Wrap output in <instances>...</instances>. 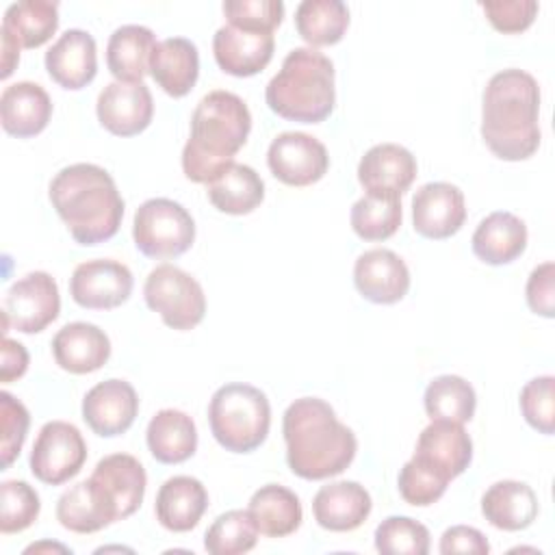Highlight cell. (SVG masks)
<instances>
[{
	"mask_svg": "<svg viewBox=\"0 0 555 555\" xmlns=\"http://www.w3.org/2000/svg\"><path fill=\"white\" fill-rule=\"evenodd\" d=\"M288 468L308 481L340 475L356 457V434L319 397L295 399L282 416Z\"/></svg>",
	"mask_w": 555,
	"mask_h": 555,
	"instance_id": "cell-1",
	"label": "cell"
},
{
	"mask_svg": "<svg viewBox=\"0 0 555 555\" xmlns=\"http://www.w3.org/2000/svg\"><path fill=\"white\" fill-rule=\"evenodd\" d=\"M540 87L516 67L496 72L481 95V139L501 160H527L540 147Z\"/></svg>",
	"mask_w": 555,
	"mask_h": 555,
	"instance_id": "cell-2",
	"label": "cell"
},
{
	"mask_svg": "<svg viewBox=\"0 0 555 555\" xmlns=\"http://www.w3.org/2000/svg\"><path fill=\"white\" fill-rule=\"evenodd\" d=\"M52 208L78 245L113 238L124 219V199L113 176L93 163L63 167L48 189Z\"/></svg>",
	"mask_w": 555,
	"mask_h": 555,
	"instance_id": "cell-3",
	"label": "cell"
},
{
	"mask_svg": "<svg viewBox=\"0 0 555 555\" xmlns=\"http://www.w3.org/2000/svg\"><path fill=\"white\" fill-rule=\"evenodd\" d=\"M251 130V113L232 91L206 93L191 115V137L182 150V171L191 182L208 184L225 171Z\"/></svg>",
	"mask_w": 555,
	"mask_h": 555,
	"instance_id": "cell-4",
	"label": "cell"
},
{
	"mask_svg": "<svg viewBox=\"0 0 555 555\" xmlns=\"http://www.w3.org/2000/svg\"><path fill=\"white\" fill-rule=\"evenodd\" d=\"M267 106L299 124H319L336 104L334 63L317 48L291 50L264 89Z\"/></svg>",
	"mask_w": 555,
	"mask_h": 555,
	"instance_id": "cell-5",
	"label": "cell"
},
{
	"mask_svg": "<svg viewBox=\"0 0 555 555\" xmlns=\"http://www.w3.org/2000/svg\"><path fill=\"white\" fill-rule=\"evenodd\" d=\"M208 423L215 440L225 451L251 453L267 440L271 405L260 388L232 382L217 388L210 397Z\"/></svg>",
	"mask_w": 555,
	"mask_h": 555,
	"instance_id": "cell-6",
	"label": "cell"
},
{
	"mask_svg": "<svg viewBox=\"0 0 555 555\" xmlns=\"http://www.w3.org/2000/svg\"><path fill=\"white\" fill-rule=\"evenodd\" d=\"M132 238L147 258H178L195 241V221L182 204L169 197H152L134 212Z\"/></svg>",
	"mask_w": 555,
	"mask_h": 555,
	"instance_id": "cell-7",
	"label": "cell"
},
{
	"mask_svg": "<svg viewBox=\"0 0 555 555\" xmlns=\"http://www.w3.org/2000/svg\"><path fill=\"white\" fill-rule=\"evenodd\" d=\"M143 299L171 330H193L206 314V295L199 282L176 264H158L143 284Z\"/></svg>",
	"mask_w": 555,
	"mask_h": 555,
	"instance_id": "cell-8",
	"label": "cell"
},
{
	"mask_svg": "<svg viewBox=\"0 0 555 555\" xmlns=\"http://www.w3.org/2000/svg\"><path fill=\"white\" fill-rule=\"evenodd\" d=\"M61 312V295L54 278L46 271H33L20 278L2 301V334L9 327L22 334L46 330Z\"/></svg>",
	"mask_w": 555,
	"mask_h": 555,
	"instance_id": "cell-9",
	"label": "cell"
},
{
	"mask_svg": "<svg viewBox=\"0 0 555 555\" xmlns=\"http://www.w3.org/2000/svg\"><path fill=\"white\" fill-rule=\"evenodd\" d=\"M87 462V442L80 429L65 421H48L30 451V473L48 486L76 477Z\"/></svg>",
	"mask_w": 555,
	"mask_h": 555,
	"instance_id": "cell-10",
	"label": "cell"
},
{
	"mask_svg": "<svg viewBox=\"0 0 555 555\" xmlns=\"http://www.w3.org/2000/svg\"><path fill=\"white\" fill-rule=\"evenodd\" d=\"M267 165L271 173L288 186H308L319 182L330 167L325 145L306 132H280L269 150Z\"/></svg>",
	"mask_w": 555,
	"mask_h": 555,
	"instance_id": "cell-11",
	"label": "cell"
},
{
	"mask_svg": "<svg viewBox=\"0 0 555 555\" xmlns=\"http://www.w3.org/2000/svg\"><path fill=\"white\" fill-rule=\"evenodd\" d=\"M132 286L130 269L111 258L80 262L69 278L72 299L87 310H113L126 304Z\"/></svg>",
	"mask_w": 555,
	"mask_h": 555,
	"instance_id": "cell-12",
	"label": "cell"
},
{
	"mask_svg": "<svg viewBox=\"0 0 555 555\" xmlns=\"http://www.w3.org/2000/svg\"><path fill=\"white\" fill-rule=\"evenodd\" d=\"M466 221L464 193L451 182H427L412 197L414 230L431 241L460 232Z\"/></svg>",
	"mask_w": 555,
	"mask_h": 555,
	"instance_id": "cell-13",
	"label": "cell"
},
{
	"mask_svg": "<svg viewBox=\"0 0 555 555\" xmlns=\"http://www.w3.org/2000/svg\"><path fill=\"white\" fill-rule=\"evenodd\" d=\"M139 414V397L126 379H104L82 399V418L102 438L121 436Z\"/></svg>",
	"mask_w": 555,
	"mask_h": 555,
	"instance_id": "cell-14",
	"label": "cell"
},
{
	"mask_svg": "<svg viewBox=\"0 0 555 555\" xmlns=\"http://www.w3.org/2000/svg\"><path fill=\"white\" fill-rule=\"evenodd\" d=\"M98 119L115 137H134L152 124L154 100L143 82H111L95 104Z\"/></svg>",
	"mask_w": 555,
	"mask_h": 555,
	"instance_id": "cell-15",
	"label": "cell"
},
{
	"mask_svg": "<svg viewBox=\"0 0 555 555\" xmlns=\"http://www.w3.org/2000/svg\"><path fill=\"white\" fill-rule=\"evenodd\" d=\"M412 457L451 481L468 468L473 460V440L462 423L431 421L421 431Z\"/></svg>",
	"mask_w": 555,
	"mask_h": 555,
	"instance_id": "cell-16",
	"label": "cell"
},
{
	"mask_svg": "<svg viewBox=\"0 0 555 555\" xmlns=\"http://www.w3.org/2000/svg\"><path fill=\"white\" fill-rule=\"evenodd\" d=\"M416 158L399 143L373 145L358 163V182L371 195L401 197L416 178Z\"/></svg>",
	"mask_w": 555,
	"mask_h": 555,
	"instance_id": "cell-17",
	"label": "cell"
},
{
	"mask_svg": "<svg viewBox=\"0 0 555 555\" xmlns=\"http://www.w3.org/2000/svg\"><path fill=\"white\" fill-rule=\"evenodd\" d=\"M273 33L247 30L238 26H221L212 37V54L217 65L238 78L256 76L273 59Z\"/></svg>",
	"mask_w": 555,
	"mask_h": 555,
	"instance_id": "cell-18",
	"label": "cell"
},
{
	"mask_svg": "<svg viewBox=\"0 0 555 555\" xmlns=\"http://www.w3.org/2000/svg\"><path fill=\"white\" fill-rule=\"evenodd\" d=\"M358 293L373 304H397L410 288L408 264L390 249L375 247L358 256L353 264Z\"/></svg>",
	"mask_w": 555,
	"mask_h": 555,
	"instance_id": "cell-19",
	"label": "cell"
},
{
	"mask_svg": "<svg viewBox=\"0 0 555 555\" xmlns=\"http://www.w3.org/2000/svg\"><path fill=\"white\" fill-rule=\"evenodd\" d=\"M46 69L63 89L78 91L87 87L98 74L95 39L80 28L65 30L46 52Z\"/></svg>",
	"mask_w": 555,
	"mask_h": 555,
	"instance_id": "cell-20",
	"label": "cell"
},
{
	"mask_svg": "<svg viewBox=\"0 0 555 555\" xmlns=\"http://www.w3.org/2000/svg\"><path fill=\"white\" fill-rule=\"evenodd\" d=\"M56 364L74 375H87L102 369L111 358V340L93 323L74 321L63 325L52 338Z\"/></svg>",
	"mask_w": 555,
	"mask_h": 555,
	"instance_id": "cell-21",
	"label": "cell"
},
{
	"mask_svg": "<svg viewBox=\"0 0 555 555\" xmlns=\"http://www.w3.org/2000/svg\"><path fill=\"white\" fill-rule=\"evenodd\" d=\"M373 501L358 481H334L321 486L312 499V514L319 527L327 531H353L371 514Z\"/></svg>",
	"mask_w": 555,
	"mask_h": 555,
	"instance_id": "cell-22",
	"label": "cell"
},
{
	"mask_svg": "<svg viewBox=\"0 0 555 555\" xmlns=\"http://www.w3.org/2000/svg\"><path fill=\"white\" fill-rule=\"evenodd\" d=\"M91 479L106 492V496L113 501L119 520L132 516L145 496L147 475L143 464L128 453H111L102 457Z\"/></svg>",
	"mask_w": 555,
	"mask_h": 555,
	"instance_id": "cell-23",
	"label": "cell"
},
{
	"mask_svg": "<svg viewBox=\"0 0 555 555\" xmlns=\"http://www.w3.org/2000/svg\"><path fill=\"white\" fill-rule=\"evenodd\" d=\"M52 117V100L48 91L30 80H20L4 87L0 95L2 128L17 137L28 139L39 134Z\"/></svg>",
	"mask_w": 555,
	"mask_h": 555,
	"instance_id": "cell-24",
	"label": "cell"
},
{
	"mask_svg": "<svg viewBox=\"0 0 555 555\" xmlns=\"http://www.w3.org/2000/svg\"><path fill=\"white\" fill-rule=\"evenodd\" d=\"M208 507V492L204 483L189 475L169 477L156 492V520L176 533L197 527Z\"/></svg>",
	"mask_w": 555,
	"mask_h": 555,
	"instance_id": "cell-25",
	"label": "cell"
},
{
	"mask_svg": "<svg viewBox=\"0 0 555 555\" xmlns=\"http://www.w3.org/2000/svg\"><path fill=\"white\" fill-rule=\"evenodd\" d=\"M56 520L74 533H95L119 516L106 492L89 477L59 496Z\"/></svg>",
	"mask_w": 555,
	"mask_h": 555,
	"instance_id": "cell-26",
	"label": "cell"
},
{
	"mask_svg": "<svg viewBox=\"0 0 555 555\" xmlns=\"http://www.w3.org/2000/svg\"><path fill=\"white\" fill-rule=\"evenodd\" d=\"M473 254L492 267L514 262L527 247V225L520 217L496 210L479 221L470 238Z\"/></svg>",
	"mask_w": 555,
	"mask_h": 555,
	"instance_id": "cell-27",
	"label": "cell"
},
{
	"mask_svg": "<svg viewBox=\"0 0 555 555\" xmlns=\"http://www.w3.org/2000/svg\"><path fill=\"white\" fill-rule=\"evenodd\" d=\"M150 74L167 95H186L199 76L197 46L186 37H169L158 41L150 59Z\"/></svg>",
	"mask_w": 555,
	"mask_h": 555,
	"instance_id": "cell-28",
	"label": "cell"
},
{
	"mask_svg": "<svg viewBox=\"0 0 555 555\" xmlns=\"http://www.w3.org/2000/svg\"><path fill=\"white\" fill-rule=\"evenodd\" d=\"M481 514L496 529L520 531L535 520L538 496L525 481L503 479L483 492Z\"/></svg>",
	"mask_w": 555,
	"mask_h": 555,
	"instance_id": "cell-29",
	"label": "cell"
},
{
	"mask_svg": "<svg viewBox=\"0 0 555 555\" xmlns=\"http://www.w3.org/2000/svg\"><path fill=\"white\" fill-rule=\"evenodd\" d=\"M156 43L147 26L124 24L115 28L106 43L108 72L119 82H143V76L150 74V59Z\"/></svg>",
	"mask_w": 555,
	"mask_h": 555,
	"instance_id": "cell-30",
	"label": "cell"
},
{
	"mask_svg": "<svg viewBox=\"0 0 555 555\" xmlns=\"http://www.w3.org/2000/svg\"><path fill=\"white\" fill-rule=\"evenodd\" d=\"M145 440L156 462L180 464L197 449V427L186 412L165 408L150 418Z\"/></svg>",
	"mask_w": 555,
	"mask_h": 555,
	"instance_id": "cell-31",
	"label": "cell"
},
{
	"mask_svg": "<svg viewBox=\"0 0 555 555\" xmlns=\"http://www.w3.org/2000/svg\"><path fill=\"white\" fill-rule=\"evenodd\" d=\"M247 512L254 518L258 531L267 538H284L295 533L304 518L299 496L278 483L258 488L249 499Z\"/></svg>",
	"mask_w": 555,
	"mask_h": 555,
	"instance_id": "cell-32",
	"label": "cell"
},
{
	"mask_svg": "<svg viewBox=\"0 0 555 555\" xmlns=\"http://www.w3.org/2000/svg\"><path fill=\"white\" fill-rule=\"evenodd\" d=\"M210 204L225 215H247L264 199V182L249 165L232 163L206 184Z\"/></svg>",
	"mask_w": 555,
	"mask_h": 555,
	"instance_id": "cell-33",
	"label": "cell"
},
{
	"mask_svg": "<svg viewBox=\"0 0 555 555\" xmlns=\"http://www.w3.org/2000/svg\"><path fill=\"white\" fill-rule=\"evenodd\" d=\"M59 28V4L50 0L13 2L2 17L7 30L22 48H39L52 39Z\"/></svg>",
	"mask_w": 555,
	"mask_h": 555,
	"instance_id": "cell-34",
	"label": "cell"
},
{
	"mask_svg": "<svg viewBox=\"0 0 555 555\" xmlns=\"http://www.w3.org/2000/svg\"><path fill=\"white\" fill-rule=\"evenodd\" d=\"M299 37L310 46L338 43L349 26V9L340 0H304L295 9Z\"/></svg>",
	"mask_w": 555,
	"mask_h": 555,
	"instance_id": "cell-35",
	"label": "cell"
},
{
	"mask_svg": "<svg viewBox=\"0 0 555 555\" xmlns=\"http://www.w3.org/2000/svg\"><path fill=\"white\" fill-rule=\"evenodd\" d=\"M423 403L431 421H453L464 425L475 416L477 395L464 377L438 375L427 384Z\"/></svg>",
	"mask_w": 555,
	"mask_h": 555,
	"instance_id": "cell-36",
	"label": "cell"
},
{
	"mask_svg": "<svg viewBox=\"0 0 555 555\" xmlns=\"http://www.w3.org/2000/svg\"><path fill=\"white\" fill-rule=\"evenodd\" d=\"M401 197L366 193L351 206V230L362 241H386L401 225Z\"/></svg>",
	"mask_w": 555,
	"mask_h": 555,
	"instance_id": "cell-37",
	"label": "cell"
},
{
	"mask_svg": "<svg viewBox=\"0 0 555 555\" xmlns=\"http://www.w3.org/2000/svg\"><path fill=\"white\" fill-rule=\"evenodd\" d=\"M258 527L247 509H230L212 520L204 535V548L210 555H241L256 546Z\"/></svg>",
	"mask_w": 555,
	"mask_h": 555,
	"instance_id": "cell-38",
	"label": "cell"
},
{
	"mask_svg": "<svg viewBox=\"0 0 555 555\" xmlns=\"http://www.w3.org/2000/svg\"><path fill=\"white\" fill-rule=\"evenodd\" d=\"M375 548L382 555H427L429 531L410 516H388L375 529Z\"/></svg>",
	"mask_w": 555,
	"mask_h": 555,
	"instance_id": "cell-39",
	"label": "cell"
},
{
	"mask_svg": "<svg viewBox=\"0 0 555 555\" xmlns=\"http://www.w3.org/2000/svg\"><path fill=\"white\" fill-rule=\"evenodd\" d=\"M39 494L26 481L9 479L0 486V531L17 533L28 529L39 516Z\"/></svg>",
	"mask_w": 555,
	"mask_h": 555,
	"instance_id": "cell-40",
	"label": "cell"
},
{
	"mask_svg": "<svg viewBox=\"0 0 555 555\" xmlns=\"http://www.w3.org/2000/svg\"><path fill=\"white\" fill-rule=\"evenodd\" d=\"M520 412L525 421L540 434L555 431V377L540 375L527 382L520 390Z\"/></svg>",
	"mask_w": 555,
	"mask_h": 555,
	"instance_id": "cell-41",
	"label": "cell"
},
{
	"mask_svg": "<svg viewBox=\"0 0 555 555\" xmlns=\"http://www.w3.org/2000/svg\"><path fill=\"white\" fill-rule=\"evenodd\" d=\"M447 486H449L447 479H442L438 473H434L429 466H425L416 457L403 464L397 479L399 494L403 496L405 503L414 507H427L436 503L444 494Z\"/></svg>",
	"mask_w": 555,
	"mask_h": 555,
	"instance_id": "cell-42",
	"label": "cell"
},
{
	"mask_svg": "<svg viewBox=\"0 0 555 555\" xmlns=\"http://www.w3.org/2000/svg\"><path fill=\"white\" fill-rule=\"evenodd\" d=\"M223 13L228 17V24L232 26L273 33L284 17V2L282 0H225Z\"/></svg>",
	"mask_w": 555,
	"mask_h": 555,
	"instance_id": "cell-43",
	"label": "cell"
},
{
	"mask_svg": "<svg viewBox=\"0 0 555 555\" xmlns=\"http://www.w3.org/2000/svg\"><path fill=\"white\" fill-rule=\"evenodd\" d=\"M0 414H2L0 421H2V470H4L15 462V457L24 447L28 425H30V414L26 405L7 390L0 392Z\"/></svg>",
	"mask_w": 555,
	"mask_h": 555,
	"instance_id": "cell-44",
	"label": "cell"
},
{
	"mask_svg": "<svg viewBox=\"0 0 555 555\" xmlns=\"http://www.w3.org/2000/svg\"><path fill=\"white\" fill-rule=\"evenodd\" d=\"M479 7L483 9L488 22L505 35L527 30L540 9L535 0H488L479 2Z\"/></svg>",
	"mask_w": 555,
	"mask_h": 555,
	"instance_id": "cell-45",
	"label": "cell"
},
{
	"mask_svg": "<svg viewBox=\"0 0 555 555\" xmlns=\"http://www.w3.org/2000/svg\"><path fill=\"white\" fill-rule=\"evenodd\" d=\"M527 304L531 312L553 319L555 314V264L551 260L538 264L527 280Z\"/></svg>",
	"mask_w": 555,
	"mask_h": 555,
	"instance_id": "cell-46",
	"label": "cell"
},
{
	"mask_svg": "<svg viewBox=\"0 0 555 555\" xmlns=\"http://www.w3.org/2000/svg\"><path fill=\"white\" fill-rule=\"evenodd\" d=\"M440 553L451 555V553H475V555H488L490 544L486 535L468 525H455L449 527L442 538H440Z\"/></svg>",
	"mask_w": 555,
	"mask_h": 555,
	"instance_id": "cell-47",
	"label": "cell"
},
{
	"mask_svg": "<svg viewBox=\"0 0 555 555\" xmlns=\"http://www.w3.org/2000/svg\"><path fill=\"white\" fill-rule=\"evenodd\" d=\"M28 369V351L22 343L4 336L2 338V364H0V382L11 384L22 377Z\"/></svg>",
	"mask_w": 555,
	"mask_h": 555,
	"instance_id": "cell-48",
	"label": "cell"
},
{
	"mask_svg": "<svg viewBox=\"0 0 555 555\" xmlns=\"http://www.w3.org/2000/svg\"><path fill=\"white\" fill-rule=\"evenodd\" d=\"M0 35H2V72H0V76L9 78L15 69V65L20 63V48L22 46L2 28H0Z\"/></svg>",
	"mask_w": 555,
	"mask_h": 555,
	"instance_id": "cell-49",
	"label": "cell"
},
{
	"mask_svg": "<svg viewBox=\"0 0 555 555\" xmlns=\"http://www.w3.org/2000/svg\"><path fill=\"white\" fill-rule=\"evenodd\" d=\"M41 551H59V553H72L67 546L59 544V542H37V544H30L24 548V553H41Z\"/></svg>",
	"mask_w": 555,
	"mask_h": 555,
	"instance_id": "cell-50",
	"label": "cell"
}]
</instances>
